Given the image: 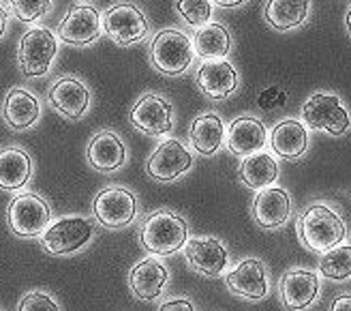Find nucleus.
<instances>
[{
  "label": "nucleus",
  "mask_w": 351,
  "mask_h": 311,
  "mask_svg": "<svg viewBox=\"0 0 351 311\" xmlns=\"http://www.w3.org/2000/svg\"><path fill=\"white\" fill-rule=\"evenodd\" d=\"M298 238L306 249L326 253L328 249L345 243L347 226L335 209H330L328 204L315 202L306 206L300 219H298Z\"/></svg>",
  "instance_id": "nucleus-1"
},
{
  "label": "nucleus",
  "mask_w": 351,
  "mask_h": 311,
  "mask_svg": "<svg viewBox=\"0 0 351 311\" xmlns=\"http://www.w3.org/2000/svg\"><path fill=\"white\" fill-rule=\"evenodd\" d=\"M129 120L139 133L161 137L173 127V108L165 97L148 93L135 101L129 112Z\"/></svg>",
  "instance_id": "nucleus-10"
},
{
  "label": "nucleus",
  "mask_w": 351,
  "mask_h": 311,
  "mask_svg": "<svg viewBox=\"0 0 351 311\" xmlns=\"http://www.w3.org/2000/svg\"><path fill=\"white\" fill-rule=\"evenodd\" d=\"M17 311H60V307L54 301V297L47 295V292L34 290L22 297L20 305H17Z\"/></svg>",
  "instance_id": "nucleus-32"
},
{
  "label": "nucleus",
  "mask_w": 351,
  "mask_h": 311,
  "mask_svg": "<svg viewBox=\"0 0 351 311\" xmlns=\"http://www.w3.org/2000/svg\"><path fill=\"white\" fill-rule=\"evenodd\" d=\"M311 11V0H268L263 15L276 30H291L304 24Z\"/></svg>",
  "instance_id": "nucleus-28"
},
{
  "label": "nucleus",
  "mask_w": 351,
  "mask_h": 311,
  "mask_svg": "<svg viewBox=\"0 0 351 311\" xmlns=\"http://www.w3.org/2000/svg\"><path fill=\"white\" fill-rule=\"evenodd\" d=\"M189 240V223L182 215L159 209L146 217L139 228V243L150 255H171L184 249Z\"/></svg>",
  "instance_id": "nucleus-2"
},
{
  "label": "nucleus",
  "mask_w": 351,
  "mask_h": 311,
  "mask_svg": "<svg viewBox=\"0 0 351 311\" xmlns=\"http://www.w3.org/2000/svg\"><path fill=\"white\" fill-rule=\"evenodd\" d=\"M319 273L332 281H345L351 277V245H337L322 253Z\"/></svg>",
  "instance_id": "nucleus-29"
},
{
  "label": "nucleus",
  "mask_w": 351,
  "mask_h": 311,
  "mask_svg": "<svg viewBox=\"0 0 351 311\" xmlns=\"http://www.w3.org/2000/svg\"><path fill=\"white\" fill-rule=\"evenodd\" d=\"M210 3H215L217 7H223V9H232V7H240L244 0H210Z\"/></svg>",
  "instance_id": "nucleus-37"
},
{
  "label": "nucleus",
  "mask_w": 351,
  "mask_h": 311,
  "mask_svg": "<svg viewBox=\"0 0 351 311\" xmlns=\"http://www.w3.org/2000/svg\"><path fill=\"white\" fill-rule=\"evenodd\" d=\"M193 47H195V56L204 60H221L232 49V34L223 24L208 22L193 34Z\"/></svg>",
  "instance_id": "nucleus-27"
},
{
  "label": "nucleus",
  "mask_w": 351,
  "mask_h": 311,
  "mask_svg": "<svg viewBox=\"0 0 351 311\" xmlns=\"http://www.w3.org/2000/svg\"><path fill=\"white\" fill-rule=\"evenodd\" d=\"M330 311H351V295H341L330 303Z\"/></svg>",
  "instance_id": "nucleus-35"
},
{
  "label": "nucleus",
  "mask_w": 351,
  "mask_h": 311,
  "mask_svg": "<svg viewBox=\"0 0 351 311\" xmlns=\"http://www.w3.org/2000/svg\"><path fill=\"white\" fill-rule=\"evenodd\" d=\"M51 0H11V11L15 13L17 20L26 24H32L41 20V17L49 11Z\"/></svg>",
  "instance_id": "nucleus-31"
},
{
  "label": "nucleus",
  "mask_w": 351,
  "mask_h": 311,
  "mask_svg": "<svg viewBox=\"0 0 351 311\" xmlns=\"http://www.w3.org/2000/svg\"><path fill=\"white\" fill-rule=\"evenodd\" d=\"M193 168V154L180 140H163L146 161L148 176L159 183H171Z\"/></svg>",
  "instance_id": "nucleus-12"
},
{
  "label": "nucleus",
  "mask_w": 351,
  "mask_h": 311,
  "mask_svg": "<svg viewBox=\"0 0 351 311\" xmlns=\"http://www.w3.org/2000/svg\"><path fill=\"white\" fill-rule=\"evenodd\" d=\"M238 178L244 187L253 189V192H261V189H268L276 183L278 163L268 152H255L251 157L242 159L238 168Z\"/></svg>",
  "instance_id": "nucleus-26"
},
{
  "label": "nucleus",
  "mask_w": 351,
  "mask_h": 311,
  "mask_svg": "<svg viewBox=\"0 0 351 311\" xmlns=\"http://www.w3.org/2000/svg\"><path fill=\"white\" fill-rule=\"evenodd\" d=\"M169 281V270L165 264H161L154 257H146V260L137 262L129 273V288L133 297L139 301H154L163 295V290Z\"/></svg>",
  "instance_id": "nucleus-21"
},
{
  "label": "nucleus",
  "mask_w": 351,
  "mask_h": 311,
  "mask_svg": "<svg viewBox=\"0 0 351 311\" xmlns=\"http://www.w3.org/2000/svg\"><path fill=\"white\" fill-rule=\"evenodd\" d=\"M90 89L73 76H64L56 80L47 91V101L58 114H62L69 120H80L86 116L90 108Z\"/></svg>",
  "instance_id": "nucleus-14"
},
{
  "label": "nucleus",
  "mask_w": 351,
  "mask_h": 311,
  "mask_svg": "<svg viewBox=\"0 0 351 311\" xmlns=\"http://www.w3.org/2000/svg\"><path fill=\"white\" fill-rule=\"evenodd\" d=\"M103 20L101 13L93 5H73L60 20L56 37L66 45L84 47L90 45L101 37Z\"/></svg>",
  "instance_id": "nucleus-11"
},
{
  "label": "nucleus",
  "mask_w": 351,
  "mask_h": 311,
  "mask_svg": "<svg viewBox=\"0 0 351 311\" xmlns=\"http://www.w3.org/2000/svg\"><path fill=\"white\" fill-rule=\"evenodd\" d=\"M176 11L189 26L197 30L213 17V3L210 0H176Z\"/></svg>",
  "instance_id": "nucleus-30"
},
{
  "label": "nucleus",
  "mask_w": 351,
  "mask_h": 311,
  "mask_svg": "<svg viewBox=\"0 0 351 311\" xmlns=\"http://www.w3.org/2000/svg\"><path fill=\"white\" fill-rule=\"evenodd\" d=\"M225 125L219 114L208 112L197 116L189 127V140L191 146L202 157H213L215 152H219V148L223 146L225 140Z\"/></svg>",
  "instance_id": "nucleus-24"
},
{
  "label": "nucleus",
  "mask_w": 351,
  "mask_h": 311,
  "mask_svg": "<svg viewBox=\"0 0 351 311\" xmlns=\"http://www.w3.org/2000/svg\"><path fill=\"white\" fill-rule=\"evenodd\" d=\"M58 51V37L45 26H34L24 32L17 47V65L26 78H43L49 73Z\"/></svg>",
  "instance_id": "nucleus-5"
},
{
  "label": "nucleus",
  "mask_w": 351,
  "mask_h": 311,
  "mask_svg": "<svg viewBox=\"0 0 351 311\" xmlns=\"http://www.w3.org/2000/svg\"><path fill=\"white\" fill-rule=\"evenodd\" d=\"M93 223L86 217H62L41 234V247L51 255H71L82 251L93 240Z\"/></svg>",
  "instance_id": "nucleus-7"
},
{
  "label": "nucleus",
  "mask_w": 351,
  "mask_h": 311,
  "mask_svg": "<svg viewBox=\"0 0 351 311\" xmlns=\"http://www.w3.org/2000/svg\"><path fill=\"white\" fill-rule=\"evenodd\" d=\"M184 255L191 270H195L208 279L221 277L223 270L227 268V262H230V251L215 236L189 238L184 245Z\"/></svg>",
  "instance_id": "nucleus-13"
},
{
  "label": "nucleus",
  "mask_w": 351,
  "mask_h": 311,
  "mask_svg": "<svg viewBox=\"0 0 351 311\" xmlns=\"http://www.w3.org/2000/svg\"><path fill=\"white\" fill-rule=\"evenodd\" d=\"M291 217V196L283 187L261 189L253 200V219L263 230L283 228Z\"/></svg>",
  "instance_id": "nucleus-17"
},
{
  "label": "nucleus",
  "mask_w": 351,
  "mask_h": 311,
  "mask_svg": "<svg viewBox=\"0 0 351 311\" xmlns=\"http://www.w3.org/2000/svg\"><path fill=\"white\" fill-rule=\"evenodd\" d=\"M103 30L116 45H133L146 39L148 20L133 3H116L103 15Z\"/></svg>",
  "instance_id": "nucleus-9"
},
{
  "label": "nucleus",
  "mask_w": 351,
  "mask_h": 311,
  "mask_svg": "<svg viewBox=\"0 0 351 311\" xmlns=\"http://www.w3.org/2000/svg\"><path fill=\"white\" fill-rule=\"evenodd\" d=\"M302 120L315 131L343 135L351 127V116L337 95L315 93L302 106Z\"/></svg>",
  "instance_id": "nucleus-8"
},
{
  "label": "nucleus",
  "mask_w": 351,
  "mask_h": 311,
  "mask_svg": "<svg viewBox=\"0 0 351 311\" xmlns=\"http://www.w3.org/2000/svg\"><path fill=\"white\" fill-rule=\"evenodd\" d=\"M32 159L20 146H7L0 150V189L3 192H20L30 181Z\"/></svg>",
  "instance_id": "nucleus-25"
},
{
  "label": "nucleus",
  "mask_w": 351,
  "mask_h": 311,
  "mask_svg": "<svg viewBox=\"0 0 351 311\" xmlns=\"http://www.w3.org/2000/svg\"><path fill=\"white\" fill-rule=\"evenodd\" d=\"M259 108L263 110H272L276 106H280V103H285V93H280L276 86H272V89H266L261 95H259Z\"/></svg>",
  "instance_id": "nucleus-33"
},
{
  "label": "nucleus",
  "mask_w": 351,
  "mask_h": 311,
  "mask_svg": "<svg viewBox=\"0 0 351 311\" xmlns=\"http://www.w3.org/2000/svg\"><path fill=\"white\" fill-rule=\"evenodd\" d=\"M7 24H9V9H7L5 5H0V39L5 37Z\"/></svg>",
  "instance_id": "nucleus-36"
},
{
  "label": "nucleus",
  "mask_w": 351,
  "mask_h": 311,
  "mask_svg": "<svg viewBox=\"0 0 351 311\" xmlns=\"http://www.w3.org/2000/svg\"><path fill=\"white\" fill-rule=\"evenodd\" d=\"M268 142L276 157L300 159L308 148V131L300 120L285 118L272 127Z\"/></svg>",
  "instance_id": "nucleus-23"
},
{
  "label": "nucleus",
  "mask_w": 351,
  "mask_h": 311,
  "mask_svg": "<svg viewBox=\"0 0 351 311\" xmlns=\"http://www.w3.org/2000/svg\"><path fill=\"white\" fill-rule=\"evenodd\" d=\"M3 118L13 131H26L34 127L41 118L39 97L22 86H13L3 103Z\"/></svg>",
  "instance_id": "nucleus-20"
},
{
  "label": "nucleus",
  "mask_w": 351,
  "mask_h": 311,
  "mask_svg": "<svg viewBox=\"0 0 351 311\" xmlns=\"http://www.w3.org/2000/svg\"><path fill=\"white\" fill-rule=\"evenodd\" d=\"M225 135L227 148L236 157H251L255 152H261L268 142L266 127L255 116H238L236 120H232Z\"/></svg>",
  "instance_id": "nucleus-19"
},
{
  "label": "nucleus",
  "mask_w": 351,
  "mask_h": 311,
  "mask_svg": "<svg viewBox=\"0 0 351 311\" xmlns=\"http://www.w3.org/2000/svg\"><path fill=\"white\" fill-rule=\"evenodd\" d=\"M278 295L287 311H304L319 297L317 273L306 268H291L278 279Z\"/></svg>",
  "instance_id": "nucleus-15"
},
{
  "label": "nucleus",
  "mask_w": 351,
  "mask_h": 311,
  "mask_svg": "<svg viewBox=\"0 0 351 311\" xmlns=\"http://www.w3.org/2000/svg\"><path fill=\"white\" fill-rule=\"evenodd\" d=\"M195 84L208 99H227L238 89V71L230 60H204L195 73Z\"/></svg>",
  "instance_id": "nucleus-18"
},
{
  "label": "nucleus",
  "mask_w": 351,
  "mask_h": 311,
  "mask_svg": "<svg viewBox=\"0 0 351 311\" xmlns=\"http://www.w3.org/2000/svg\"><path fill=\"white\" fill-rule=\"evenodd\" d=\"M159 311H195L193 303L189 299H171L159 307Z\"/></svg>",
  "instance_id": "nucleus-34"
},
{
  "label": "nucleus",
  "mask_w": 351,
  "mask_h": 311,
  "mask_svg": "<svg viewBox=\"0 0 351 311\" xmlns=\"http://www.w3.org/2000/svg\"><path fill=\"white\" fill-rule=\"evenodd\" d=\"M93 215L108 230L127 228L137 217V198L127 187H103L93 200Z\"/></svg>",
  "instance_id": "nucleus-6"
},
{
  "label": "nucleus",
  "mask_w": 351,
  "mask_h": 311,
  "mask_svg": "<svg viewBox=\"0 0 351 311\" xmlns=\"http://www.w3.org/2000/svg\"><path fill=\"white\" fill-rule=\"evenodd\" d=\"M88 163L97 172L110 174L127 163V146L114 131H99L88 144Z\"/></svg>",
  "instance_id": "nucleus-22"
},
{
  "label": "nucleus",
  "mask_w": 351,
  "mask_h": 311,
  "mask_svg": "<svg viewBox=\"0 0 351 311\" xmlns=\"http://www.w3.org/2000/svg\"><path fill=\"white\" fill-rule=\"evenodd\" d=\"M345 26H347V32H349V37H351V9L345 15Z\"/></svg>",
  "instance_id": "nucleus-38"
},
{
  "label": "nucleus",
  "mask_w": 351,
  "mask_h": 311,
  "mask_svg": "<svg viewBox=\"0 0 351 311\" xmlns=\"http://www.w3.org/2000/svg\"><path fill=\"white\" fill-rule=\"evenodd\" d=\"M9 230L20 238H37L51 223V209L43 196L34 192L17 194L7 209Z\"/></svg>",
  "instance_id": "nucleus-4"
},
{
  "label": "nucleus",
  "mask_w": 351,
  "mask_h": 311,
  "mask_svg": "<svg viewBox=\"0 0 351 311\" xmlns=\"http://www.w3.org/2000/svg\"><path fill=\"white\" fill-rule=\"evenodd\" d=\"M193 58H195L193 39L178 28L159 30L150 41V62L163 76H182L193 65Z\"/></svg>",
  "instance_id": "nucleus-3"
},
{
  "label": "nucleus",
  "mask_w": 351,
  "mask_h": 311,
  "mask_svg": "<svg viewBox=\"0 0 351 311\" xmlns=\"http://www.w3.org/2000/svg\"><path fill=\"white\" fill-rule=\"evenodd\" d=\"M225 284L236 297L261 301L268 297V268L257 257H247L225 275Z\"/></svg>",
  "instance_id": "nucleus-16"
}]
</instances>
